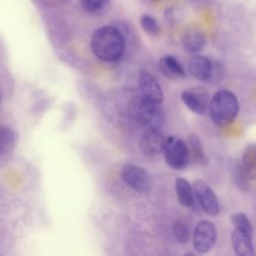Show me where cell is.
<instances>
[{
    "label": "cell",
    "instance_id": "obj_1",
    "mask_svg": "<svg viewBox=\"0 0 256 256\" xmlns=\"http://www.w3.org/2000/svg\"><path fill=\"white\" fill-rule=\"evenodd\" d=\"M91 49L94 55L102 61H117L125 50L124 36L113 26H101L92 35Z\"/></svg>",
    "mask_w": 256,
    "mask_h": 256
},
{
    "label": "cell",
    "instance_id": "obj_2",
    "mask_svg": "<svg viewBox=\"0 0 256 256\" xmlns=\"http://www.w3.org/2000/svg\"><path fill=\"white\" fill-rule=\"evenodd\" d=\"M128 112L135 122L147 129H160L165 123V114L159 104L146 99L142 95L131 99Z\"/></svg>",
    "mask_w": 256,
    "mask_h": 256
},
{
    "label": "cell",
    "instance_id": "obj_3",
    "mask_svg": "<svg viewBox=\"0 0 256 256\" xmlns=\"http://www.w3.org/2000/svg\"><path fill=\"white\" fill-rule=\"evenodd\" d=\"M239 112L236 95L229 90H220L214 94L209 103V114L214 123L225 126L234 121Z\"/></svg>",
    "mask_w": 256,
    "mask_h": 256
},
{
    "label": "cell",
    "instance_id": "obj_4",
    "mask_svg": "<svg viewBox=\"0 0 256 256\" xmlns=\"http://www.w3.org/2000/svg\"><path fill=\"white\" fill-rule=\"evenodd\" d=\"M166 163L173 169H185L189 163L190 155L186 143L173 135L165 139L163 151Z\"/></svg>",
    "mask_w": 256,
    "mask_h": 256
},
{
    "label": "cell",
    "instance_id": "obj_5",
    "mask_svg": "<svg viewBox=\"0 0 256 256\" xmlns=\"http://www.w3.org/2000/svg\"><path fill=\"white\" fill-rule=\"evenodd\" d=\"M217 231L214 224L209 220L198 222L193 231V246L198 253H207L215 245Z\"/></svg>",
    "mask_w": 256,
    "mask_h": 256
},
{
    "label": "cell",
    "instance_id": "obj_6",
    "mask_svg": "<svg viewBox=\"0 0 256 256\" xmlns=\"http://www.w3.org/2000/svg\"><path fill=\"white\" fill-rule=\"evenodd\" d=\"M121 177L125 184L135 191L146 192L150 188V175L142 166L125 164L121 171Z\"/></svg>",
    "mask_w": 256,
    "mask_h": 256
},
{
    "label": "cell",
    "instance_id": "obj_7",
    "mask_svg": "<svg viewBox=\"0 0 256 256\" xmlns=\"http://www.w3.org/2000/svg\"><path fill=\"white\" fill-rule=\"evenodd\" d=\"M193 192L201 208L209 215L216 216L220 212V205L212 188L202 179L193 182Z\"/></svg>",
    "mask_w": 256,
    "mask_h": 256
},
{
    "label": "cell",
    "instance_id": "obj_8",
    "mask_svg": "<svg viewBox=\"0 0 256 256\" xmlns=\"http://www.w3.org/2000/svg\"><path fill=\"white\" fill-rule=\"evenodd\" d=\"M165 139L159 129H146L139 141L140 150L144 155L156 156L163 151Z\"/></svg>",
    "mask_w": 256,
    "mask_h": 256
},
{
    "label": "cell",
    "instance_id": "obj_9",
    "mask_svg": "<svg viewBox=\"0 0 256 256\" xmlns=\"http://www.w3.org/2000/svg\"><path fill=\"white\" fill-rule=\"evenodd\" d=\"M139 87L142 96L146 99L161 104L164 99L163 90L154 75L148 71H142L139 76Z\"/></svg>",
    "mask_w": 256,
    "mask_h": 256
},
{
    "label": "cell",
    "instance_id": "obj_10",
    "mask_svg": "<svg viewBox=\"0 0 256 256\" xmlns=\"http://www.w3.org/2000/svg\"><path fill=\"white\" fill-rule=\"evenodd\" d=\"M181 100L187 108L199 115H203L207 109V93L204 89L194 88L181 93Z\"/></svg>",
    "mask_w": 256,
    "mask_h": 256
},
{
    "label": "cell",
    "instance_id": "obj_11",
    "mask_svg": "<svg viewBox=\"0 0 256 256\" xmlns=\"http://www.w3.org/2000/svg\"><path fill=\"white\" fill-rule=\"evenodd\" d=\"M231 243L236 255L238 256L254 255L252 235L234 228V230L231 233Z\"/></svg>",
    "mask_w": 256,
    "mask_h": 256
},
{
    "label": "cell",
    "instance_id": "obj_12",
    "mask_svg": "<svg viewBox=\"0 0 256 256\" xmlns=\"http://www.w3.org/2000/svg\"><path fill=\"white\" fill-rule=\"evenodd\" d=\"M189 70L191 74L199 81H208L212 77L211 61L202 55H195L189 61Z\"/></svg>",
    "mask_w": 256,
    "mask_h": 256
},
{
    "label": "cell",
    "instance_id": "obj_13",
    "mask_svg": "<svg viewBox=\"0 0 256 256\" xmlns=\"http://www.w3.org/2000/svg\"><path fill=\"white\" fill-rule=\"evenodd\" d=\"M205 45V36L198 30L191 28L185 32L182 38V46L186 52L190 54H197Z\"/></svg>",
    "mask_w": 256,
    "mask_h": 256
},
{
    "label": "cell",
    "instance_id": "obj_14",
    "mask_svg": "<svg viewBox=\"0 0 256 256\" xmlns=\"http://www.w3.org/2000/svg\"><path fill=\"white\" fill-rule=\"evenodd\" d=\"M158 66L162 74L170 79H176L184 77L186 75L185 70L180 64V62L171 55H166L162 57L159 60Z\"/></svg>",
    "mask_w": 256,
    "mask_h": 256
},
{
    "label": "cell",
    "instance_id": "obj_15",
    "mask_svg": "<svg viewBox=\"0 0 256 256\" xmlns=\"http://www.w3.org/2000/svg\"><path fill=\"white\" fill-rule=\"evenodd\" d=\"M175 191L179 202L186 207L194 204V192L190 183L184 178H177L175 181Z\"/></svg>",
    "mask_w": 256,
    "mask_h": 256
},
{
    "label": "cell",
    "instance_id": "obj_16",
    "mask_svg": "<svg viewBox=\"0 0 256 256\" xmlns=\"http://www.w3.org/2000/svg\"><path fill=\"white\" fill-rule=\"evenodd\" d=\"M188 142H189V147H188L189 155L194 159L195 162L201 165H206L208 163V160L204 153V149L200 139L196 135H190L188 138Z\"/></svg>",
    "mask_w": 256,
    "mask_h": 256
},
{
    "label": "cell",
    "instance_id": "obj_17",
    "mask_svg": "<svg viewBox=\"0 0 256 256\" xmlns=\"http://www.w3.org/2000/svg\"><path fill=\"white\" fill-rule=\"evenodd\" d=\"M81 7L89 14H105L110 7V0H79Z\"/></svg>",
    "mask_w": 256,
    "mask_h": 256
},
{
    "label": "cell",
    "instance_id": "obj_18",
    "mask_svg": "<svg viewBox=\"0 0 256 256\" xmlns=\"http://www.w3.org/2000/svg\"><path fill=\"white\" fill-rule=\"evenodd\" d=\"M230 220L232 222V224L234 225L235 229H238L240 231L246 232L250 235L253 236V227L252 224L250 222V220L248 219V217L241 212L238 213H234L231 215Z\"/></svg>",
    "mask_w": 256,
    "mask_h": 256
},
{
    "label": "cell",
    "instance_id": "obj_19",
    "mask_svg": "<svg viewBox=\"0 0 256 256\" xmlns=\"http://www.w3.org/2000/svg\"><path fill=\"white\" fill-rule=\"evenodd\" d=\"M172 231H173L174 237L180 243H186L190 239V236H191L190 228L183 221H180V220L175 221L172 226Z\"/></svg>",
    "mask_w": 256,
    "mask_h": 256
},
{
    "label": "cell",
    "instance_id": "obj_20",
    "mask_svg": "<svg viewBox=\"0 0 256 256\" xmlns=\"http://www.w3.org/2000/svg\"><path fill=\"white\" fill-rule=\"evenodd\" d=\"M141 28L150 36H157L159 34L160 28L157 20L148 14H144L140 17Z\"/></svg>",
    "mask_w": 256,
    "mask_h": 256
},
{
    "label": "cell",
    "instance_id": "obj_21",
    "mask_svg": "<svg viewBox=\"0 0 256 256\" xmlns=\"http://www.w3.org/2000/svg\"><path fill=\"white\" fill-rule=\"evenodd\" d=\"M15 142L14 131L9 127H0V153L10 149Z\"/></svg>",
    "mask_w": 256,
    "mask_h": 256
},
{
    "label": "cell",
    "instance_id": "obj_22",
    "mask_svg": "<svg viewBox=\"0 0 256 256\" xmlns=\"http://www.w3.org/2000/svg\"><path fill=\"white\" fill-rule=\"evenodd\" d=\"M191 2H193L194 4H197V5H203V4H206L207 2H209V0H191Z\"/></svg>",
    "mask_w": 256,
    "mask_h": 256
},
{
    "label": "cell",
    "instance_id": "obj_23",
    "mask_svg": "<svg viewBox=\"0 0 256 256\" xmlns=\"http://www.w3.org/2000/svg\"><path fill=\"white\" fill-rule=\"evenodd\" d=\"M150 1H152V2H158V1H161V0H150Z\"/></svg>",
    "mask_w": 256,
    "mask_h": 256
},
{
    "label": "cell",
    "instance_id": "obj_24",
    "mask_svg": "<svg viewBox=\"0 0 256 256\" xmlns=\"http://www.w3.org/2000/svg\"><path fill=\"white\" fill-rule=\"evenodd\" d=\"M0 103H1V93H0Z\"/></svg>",
    "mask_w": 256,
    "mask_h": 256
}]
</instances>
